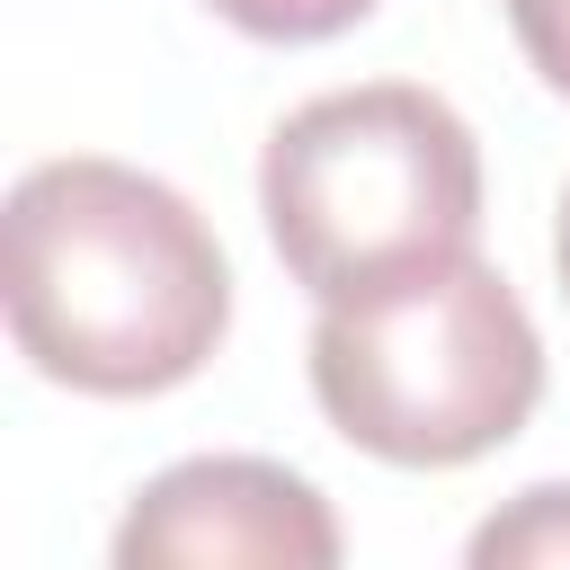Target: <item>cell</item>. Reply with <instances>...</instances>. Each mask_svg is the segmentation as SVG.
<instances>
[{
	"label": "cell",
	"instance_id": "cell-1",
	"mask_svg": "<svg viewBox=\"0 0 570 570\" xmlns=\"http://www.w3.org/2000/svg\"><path fill=\"white\" fill-rule=\"evenodd\" d=\"M0 303L18 356L45 383L80 401H151L223 356L232 258L169 178L71 151L9 187Z\"/></svg>",
	"mask_w": 570,
	"mask_h": 570
},
{
	"label": "cell",
	"instance_id": "cell-2",
	"mask_svg": "<svg viewBox=\"0 0 570 570\" xmlns=\"http://www.w3.org/2000/svg\"><path fill=\"white\" fill-rule=\"evenodd\" d=\"M258 214L312 303H365L472 258L481 142L419 80L321 89L258 151Z\"/></svg>",
	"mask_w": 570,
	"mask_h": 570
},
{
	"label": "cell",
	"instance_id": "cell-3",
	"mask_svg": "<svg viewBox=\"0 0 570 570\" xmlns=\"http://www.w3.org/2000/svg\"><path fill=\"white\" fill-rule=\"evenodd\" d=\"M303 365L321 419L392 472L481 463L543 401V338L490 258H454L365 303H321Z\"/></svg>",
	"mask_w": 570,
	"mask_h": 570
},
{
	"label": "cell",
	"instance_id": "cell-4",
	"mask_svg": "<svg viewBox=\"0 0 570 570\" xmlns=\"http://www.w3.org/2000/svg\"><path fill=\"white\" fill-rule=\"evenodd\" d=\"M116 570H330L347 552L330 499L267 454H187L151 472L116 517Z\"/></svg>",
	"mask_w": 570,
	"mask_h": 570
},
{
	"label": "cell",
	"instance_id": "cell-5",
	"mask_svg": "<svg viewBox=\"0 0 570 570\" xmlns=\"http://www.w3.org/2000/svg\"><path fill=\"white\" fill-rule=\"evenodd\" d=\"M463 561H472V570H570V481L517 490L499 517L472 525Z\"/></svg>",
	"mask_w": 570,
	"mask_h": 570
},
{
	"label": "cell",
	"instance_id": "cell-6",
	"mask_svg": "<svg viewBox=\"0 0 570 570\" xmlns=\"http://www.w3.org/2000/svg\"><path fill=\"white\" fill-rule=\"evenodd\" d=\"M205 9L240 27L249 45H330L374 18V0H205Z\"/></svg>",
	"mask_w": 570,
	"mask_h": 570
},
{
	"label": "cell",
	"instance_id": "cell-7",
	"mask_svg": "<svg viewBox=\"0 0 570 570\" xmlns=\"http://www.w3.org/2000/svg\"><path fill=\"white\" fill-rule=\"evenodd\" d=\"M499 9H508L517 53L534 62V80L552 98H570V0H499Z\"/></svg>",
	"mask_w": 570,
	"mask_h": 570
},
{
	"label": "cell",
	"instance_id": "cell-8",
	"mask_svg": "<svg viewBox=\"0 0 570 570\" xmlns=\"http://www.w3.org/2000/svg\"><path fill=\"white\" fill-rule=\"evenodd\" d=\"M552 276H561V303H570V187H561V214H552Z\"/></svg>",
	"mask_w": 570,
	"mask_h": 570
}]
</instances>
